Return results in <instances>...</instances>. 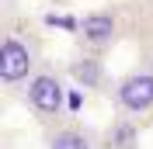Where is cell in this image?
<instances>
[{
	"label": "cell",
	"mask_w": 153,
	"mask_h": 149,
	"mask_svg": "<svg viewBox=\"0 0 153 149\" xmlns=\"http://www.w3.org/2000/svg\"><path fill=\"white\" fill-rule=\"evenodd\" d=\"M108 104H111L115 114L132 121H150L153 118V73L136 66V69H125V73L115 76V87L108 94Z\"/></svg>",
	"instance_id": "4"
},
{
	"label": "cell",
	"mask_w": 153,
	"mask_h": 149,
	"mask_svg": "<svg viewBox=\"0 0 153 149\" xmlns=\"http://www.w3.org/2000/svg\"><path fill=\"white\" fill-rule=\"evenodd\" d=\"M125 10L122 7H94L76 18L73 42L80 52H94V56H111L118 42L125 38Z\"/></svg>",
	"instance_id": "3"
},
{
	"label": "cell",
	"mask_w": 153,
	"mask_h": 149,
	"mask_svg": "<svg viewBox=\"0 0 153 149\" xmlns=\"http://www.w3.org/2000/svg\"><path fill=\"white\" fill-rule=\"evenodd\" d=\"M101 149H143V125L115 114L101 128Z\"/></svg>",
	"instance_id": "7"
},
{
	"label": "cell",
	"mask_w": 153,
	"mask_h": 149,
	"mask_svg": "<svg viewBox=\"0 0 153 149\" xmlns=\"http://www.w3.org/2000/svg\"><path fill=\"white\" fill-rule=\"evenodd\" d=\"M18 97H21V104L28 108V114L42 125V128H49V125L70 118V114H66L70 111V101H66V97H70V80H66L63 63L45 59L42 69L25 83V90H21Z\"/></svg>",
	"instance_id": "2"
},
{
	"label": "cell",
	"mask_w": 153,
	"mask_h": 149,
	"mask_svg": "<svg viewBox=\"0 0 153 149\" xmlns=\"http://www.w3.org/2000/svg\"><path fill=\"white\" fill-rule=\"evenodd\" d=\"M42 142H45V149H101V128L70 114V118L42 128Z\"/></svg>",
	"instance_id": "6"
},
{
	"label": "cell",
	"mask_w": 153,
	"mask_h": 149,
	"mask_svg": "<svg viewBox=\"0 0 153 149\" xmlns=\"http://www.w3.org/2000/svg\"><path fill=\"white\" fill-rule=\"evenodd\" d=\"M42 63H45L42 35L21 14L0 18V87L18 97L25 83L42 69Z\"/></svg>",
	"instance_id": "1"
},
{
	"label": "cell",
	"mask_w": 153,
	"mask_h": 149,
	"mask_svg": "<svg viewBox=\"0 0 153 149\" xmlns=\"http://www.w3.org/2000/svg\"><path fill=\"white\" fill-rule=\"evenodd\" d=\"M63 69H66V80L84 94H94V97H108L115 87V76L108 69L105 56H94V52H80L76 49L70 59H63Z\"/></svg>",
	"instance_id": "5"
},
{
	"label": "cell",
	"mask_w": 153,
	"mask_h": 149,
	"mask_svg": "<svg viewBox=\"0 0 153 149\" xmlns=\"http://www.w3.org/2000/svg\"><path fill=\"white\" fill-rule=\"evenodd\" d=\"M139 66L153 73V42H143V49H139Z\"/></svg>",
	"instance_id": "8"
},
{
	"label": "cell",
	"mask_w": 153,
	"mask_h": 149,
	"mask_svg": "<svg viewBox=\"0 0 153 149\" xmlns=\"http://www.w3.org/2000/svg\"><path fill=\"white\" fill-rule=\"evenodd\" d=\"M14 14H21L18 0H0V18H14Z\"/></svg>",
	"instance_id": "9"
},
{
	"label": "cell",
	"mask_w": 153,
	"mask_h": 149,
	"mask_svg": "<svg viewBox=\"0 0 153 149\" xmlns=\"http://www.w3.org/2000/svg\"><path fill=\"white\" fill-rule=\"evenodd\" d=\"M56 4H70V0H56Z\"/></svg>",
	"instance_id": "10"
}]
</instances>
